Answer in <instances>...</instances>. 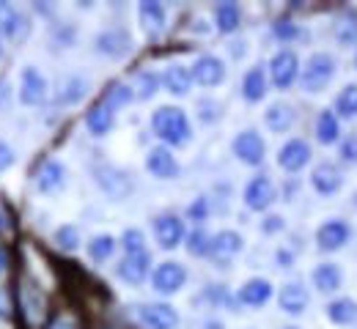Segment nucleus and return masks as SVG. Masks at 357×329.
<instances>
[{
  "mask_svg": "<svg viewBox=\"0 0 357 329\" xmlns=\"http://www.w3.org/2000/svg\"><path fill=\"white\" fill-rule=\"evenodd\" d=\"M239 250H242V236L234 234V231H220V234L212 239V244H209V252L218 261H231Z\"/></svg>",
  "mask_w": 357,
  "mask_h": 329,
  "instance_id": "4be33fe9",
  "label": "nucleus"
},
{
  "mask_svg": "<svg viewBox=\"0 0 357 329\" xmlns=\"http://www.w3.org/2000/svg\"><path fill=\"white\" fill-rule=\"evenodd\" d=\"M130 47H132V39H130V33L121 31V28H110V31H105V33L96 36V49H99L102 55L121 58V55L130 52Z\"/></svg>",
  "mask_w": 357,
  "mask_h": 329,
  "instance_id": "f8f14e48",
  "label": "nucleus"
},
{
  "mask_svg": "<svg viewBox=\"0 0 357 329\" xmlns=\"http://www.w3.org/2000/svg\"><path fill=\"white\" fill-rule=\"evenodd\" d=\"M280 228H283V220H280V217H269L267 225H264V231H267V234H272V231H280Z\"/></svg>",
  "mask_w": 357,
  "mask_h": 329,
  "instance_id": "49530a36",
  "label": "nucleus"
},
{
  "mask_svg": "<svg viewBox=\"0 0 357 329\" xmlns=\"http://www.w3.org/2000/svg\"><path fill=\"white\" fill-rule=\"evenodd\" d=\"M3 272H6V250L0 247V275H3Z\"/></svg>",
  "mask_w": 357,
  "mask_h": 329,
  "instance_id": "8fccbe9b",
  "label": "nucleus"
},
{
  "mask_svg": "<svg viewBox=\"0 0 357 329\" xmlns=\"http://www.w3.org/2000/svg\"><path fill=\"white\" fill-rule=\"evenodd\" d=\"M6 228H8V220H6V214H3V211H0V234H3V231H6Z\"/></svg>",
  "mask_w": 357,
  "mask_h": 329,
  "instance_id": "3c124183",
  "label": "nucleus"
},
{
  "mask_svg": "<svg viewBox=\"0 0 357 329\" xmlns=\"http://www.w3.org/2000/svg\"><path fill=\"white\" fill-rule=\"evenodd\" d=\"M355 151H357V143H355V141L347 143V145H344V159H357Z\"/></svg>",
  "mask_w": 357,
  "mask_h": 329,
  "instance_id": "de8ad7c7",
  "label": "nucleus"
},
{
  "mask_svg": "<svg viewBox=\"0 0 357 329\" xmlns=\"http://www.w3.org/2000/svg\"><path fill=\"white\" fill-rule=\"evenodd\" d=\"M278 302H280V310L297 316V313H303V310L308 307V291H305L303 285H297V282H289V285L280 288Z\"/></svg>",
  "mask_w": 357,
  "mask_h": 329,
  "instance_id": "6ab92c4d",
  "label": "nucleus"
},
{
  "mask_svg": "<svg viewBox=\"0 0 357 329\" xmlns=\"http://www.w3.org/2000/svg\"><path fill=\"white\" fill-rule=\"evenodd\" d=\"M96 184L105 189L110 198H116V200L127 198V195H130V189H132L130 176H127L124 170H119V168H110V165L96 168Z\"/></svg>",
  "mask_w": 357,
  "mask_h": 329,
  "instance_id": "20e7f679",
  "label": "nucleus"
},
{
  "mask_svg": "<svg viewBox=\"0 0 357 329\" xmlns=\"http://www.w3.org/2000/svg\"><path fill=\"white\" fill-rule=\"evenodd\" d=\"M311 184H313V189H316L319 195H333V192H338V189H341V184H344V176H341V170H338L335 165L321 162V165H316V168H313Z\"/></svg>",
  "mask_w": 357,
  "mask_h": 329,
  "instance_id": "2eb2a0df",
  "label": "nucleus"
},
{
  "mask_svg": "<svg viewBox=\"0 0 357 329\" xmlns=\"http://www.w3.org/2000/svg\"><path fill=\"white\" fill-rule=\"evenodd\" d=\"M190 217H192V220H204V217H206V200H204V198L190 206Z\"/></svg>",
  "mask_w": 357,
  "mask_h": 329,
  "instance_id": "c03bdc74",
  "label": "nucleus"
},
{
  "mask_svg": "<svg viewBox=\"0 0 357 329\" xmlns=\"http://www.w3.org/2000/svg\"><path fill=\"white\" fill-rule=\"evenodd\" d=\"M335 74V61L333 55L327 52H316L308 58L305 69H303V88L311 91V94H319L321 88H327V83L333 80Z\"/></svg>",
  "mask_w": 357,
  "mask_h": 329,
  "instance_id": "f03ea898",
  "label": "nucleus"
},
{
  "mask_svg": "<svg viewBox=\"0 0 357 329\" xmlns=\"http://www.w3.org/2000/svg\"><path fill=\"white\" fill-rule=\"evenodd\" d=\"M204 329H223V324H218V321H209V324H206Z\"/></svg>",
  "mask_w": 357,
  "mask_h": 329,
  "instance_id": "603ef678",
  "label": "nucleus"
},
{
  "mask_svg": "<svg viewBox=\"0 0 357 329\" xmlns=\"http://www.w3.org/2000/svg\"><path fill=\"white\" fill-rule=\"evenodd\" d=\"M137 319L146 329H174L178 324L176 310L171 305H143L137 307Z\"/></svg>",
  "mask_w": 357,
  "mask_h": 329,
  "instance_id": "423d86ee",
  "label": "nucleus"
},
{
  "mask_svg": "<svg viewBox=\"0 0 357 329\" xmlns=\"http://www.w3.org/2000/svg\"><path fill=\"white\" fill-rule=\"evenodd\" d=\"M86 88H89L86 77H69V80H66V86H63V94H61V99H63L66 104L80 102V99L86 96Z\"/></svg>",
  "mask_w": 357,
  "mask_h": 329,
  "instance_id": "f704fd0d",
  "label": "nucleus"
},
{
  "mask_svg": "<svg viewBox=\"0 0 357 329\" xmlns=\"http://www.w3.org/2000/svg\"><path fill=\"white\" fill-rule=\"evenodd\" d=\"M149 275V252H137V255H127L121 264H119V278L127 282H137L146 280Z\"/></svg>",
  "mask_w": 357,
  "mask_h": 329,
  "instance_id": "aec40b11",
  "label": "nucleus"
},
{
  "mask_svg": "<svg viewBox=\"0 0 357 329\" xmlns=\"http://www.w3.org/2000/svg\"><path fill=\"white\" fill-rule=\"evenodd\" d=\"M8 99H11V86L6 80H0V110L8 104Z\"/></svg>",
  "mask_w": 357,
  "mask_h": 329,
  "instance_id": "a18cd8bd",
  "label": "nucleus"
},
{
  "mask_svg": "<svg viewBox=\"0 0 357 329\" xmlns=\"http://www.w3.org/2000/svg\"><path fill=\"white\" fill-rule=\"evenodd\" d=\"M157 77L151 74V72H140L137 74V96L140 99H151V96L157 94Z\"/></svg>",
  "mask_w": 357,
  "mask_h": 329,
  "instance_id": "ea45409f",
  "label": "nucleus"
},
{
  "mask_svg": "<svg viewBox=\"0 0 357 329\" xmlns=\"http://www.w3.org/2000/svg\"><path fill=\"white\" fill-rule=\"evenodd\" d=\"M297 69H300V61L291 49H280L272 63H269V74H272V83L278 88H289L294 80H297Z\"/></svg>",
  "mask_w": 357,
  "mask_h": 329,
  "instance_id": "7ed1b4c3",
  "label": "nucleus"
},
{
  "mask_svg": "<svg viewBox=\"0 0 357 329\" xmlns=\"http://www.w3.org/2000/svg\"><path fill=\"white\" fill-rule=\"evenodd\" d=\"M113 250H116V241H113V236H107V234L93 236L89 244V255L93 261H107V258L113 255Z\"/></svg>",
  "mask_w": 357,
  "mask_h": 329,
  "instance_id": "473e14b6",
  "label": "nucleus"
},
{
  "mask_svg": "<svg viewBox=\"0 0 357 329\" xmlns=\"http://www.w3.org/2000/svg\"><path fill=\"white\" fill-rule=\"evenodd\" d=\"M22 307L28 313V321L39 324L45 319V310H47L45 294L36 285H31V282H22Z\"/></svg>",
  "mask_w": 357,
  "mask_h": 329,
  "instance_id": "5701e85b",
  "label": "nucleus"
},
{
  "mask_svg": "<svg viewBox=\"0 0 357 329\" xmlns=\"http://www.w3.org/2000/svg\"><path fill=\"white\" fill-rule=\"evenodd\" d=\"M264 121H267V127L272 132H286V129H291V124H294V110H291V104H286V102H275V104L267 107Z\"/></svg>",
  "mask_w": 357,
  "mask_h": 329,
  "instance_id": "b1692460",
  "label": "nucleus"
},
{
  "mask_svg": "<svg viewBox=\"0 0 357 329\" xmlns=\"http://www.w3.org/2000/svg\"><path fill=\"white\" fill-rule=\"evenodd\" d=\"M130 99H132V88H130V86H113V88L105 94L102 104H107L110 110H116V107H124Z\"/></svg>",
  "mask_w": 357,
  "mask_h": 329,
  "instance_id": "c9c22d12",
  "label": "nucleus"
},
{
  "mask_svg": "<svg viewBox=\"0 0 357 329\" xmlns=\"http://www.w3.org/2000/svg\"><path fill=\"white\" fill-rule=\"evenodd\" d=\"M11 319V302H8V294L0 288V321H8Z\"/></svg>",
  "mask_w": 357,
  "mask_h": 329,
  "instance_id": "37998d69",
  "label": "nucleus"
},
{
  "mask_svg": "<svg viewBox=\"0 0 357 329\" xmlns=\"http://www.w3.org/2000/svg\"><path fill=\"white\" fill-rule=\"evenodd\" d=\"M11 165H14V151H11L6 143H0V173L8 170Z\"/></svg>",
  "mask_w": 357,
  "mask_h": 329,
  "instance_id": "79ce46f5",
  "label": "nucleus"
},
{
  "mask_svg": "<svg viewBox=\"0 0 357 329\" xmlns=\"http://www.w3.org/2000/svg\"><path fill=\"white\" fill-rule=\"evenodd\" d=\"M151 127L171 145H184L190 141V121H187L184 110H178V107H160L151 118Z\"/></svg>",
  "mask_w": 357,
  "mask_h": 329,
  "instance_id": "f257e3e1",
  "label": "nucleus"
},
{
  "mask_svg": "<svg viewBox=\"0 0 357 329\" xmlns=\"http://www.w3.org/2000/svg\"><path fill=\"white\" fill-rule=\"evenodd\" d=\"M327 316L333 324H352L357 321V302L355 299H335L327 305Z\"/></svg>",
  "mask_w": 357,
  "mask_h": 329,
  "instance_id": "c85d7f7f",
  "label": "nucleus"
},
{
  "mask_svg": "<svg viewBox=\"0 0 357 329\" xmlns=\"http://www.w3.org/2000/svg\"><path fill=\"white\" fill-rule=\"evenodd\" d=\"M335 110L344 115V118H355L357 115V86H347L338 99H335Z\"/></svg>",
  "mask_w": 357,
  "mask_h": 329,
  "instance_id": "72a5a7b5",
  "label": "nucleus"
},
{
  "mask_svg": "<svg viewBox=\"0 0 357 329\" xmlns=\"http://www.w3.org/2000/svg\"><path fill=\"white\" fill-rule=\"evenodd\" d=\"M154 234H157L160 247L174 250V247H178V241L184 239V223L178 220L176 214H162V217H157V223H154Z\"/></svg>",
  "mask_w": 357,
  "mask_h": 329,
  "instance_id": "ddd939ff",
  "label": "nucleus"
},
{
  "mask_svg": "<svg viewBox=\"0 0 357 329\" xmlns=\"http://www.w3.org/2000/svg\"><path fill=\"white\" fill-rule=\"evenodd\" d=\"M121 244H124V250H127V255H137V252H146V236L143 231H127V234L121 236Z\"/></svg>",
  "mask_w": 357,
  "mask_h": 329,
  "instance_id": "e433bc0d",
  "label": "nucleus"
},
{
  "mask_svg": "<svg viewBox=\"0 0 357 329\" xmlns=\"http://www.w3.org/2000/svg\"><path fill=\"white\" fill-rule=\"evenodd\" d=\"M349 225L344 223V220H330V223H324L321 228H319V234H316V241H319V247L321 250H338V247H344L347 241H349Z\"/></svg>",
  "mask_w": 357,
  "mask_h": 329,
  "instance_id": "f3484780",
  "label": "nucleus"
},
{
  "mask_svg": "<svg viewBox=\"0 0 357 329\" xmlns=\"http://www.w3.org/2000/svg\"><path fill=\"white\" fill-rule=\"evenodd\" d=\"M192 80L195 83H201L204 88H215V86H220L225 77V66L220 58H215V55H201L198 61H195V66H192Z\"/></svg>",
  "mask_w": 357,
  "mask_h": 329,
  "instance_id": "39448f33",
  "label": "nucleus"
},
{
  "mask_svg": "<svg viewBox=\"0 0 357 329\" xmlns=\"http://www.w3.org/2000/svg\"><path fill=\"white\" fill-rule=\"evenodd\" d=\"M215 19H218V28L223 33L236 31V25H239V6L236 3H220L215 8Z\"/></svg>",
  "mask_w": 357,
  "mask_h": 329,
  "instance_id": "7c9ffc66",
  "label": "nucleus"
},
{
  "mask_svg": "<svg viewBox=\"0 0 357 329\" xmlns=\"http://www.w3.org/2000/svg\"><path fill=\"white\" fill-rule=\"evenodd\" d=\"M272 200H275V187H272V182H269L267 176H256L245 187V203L253 211H264Z\"/></svg>",
  "mask_w": 357,
  "mask_h": 329,
  "instance_id": "4468645a",
  "label": "nucleus"
},
{
  "mask_svg": "<svg viewBox=\"0 0 357 329\" xmlns=\"http://www.w3.org/2000/svg\"><path fill=\"white\" fill-rule=\"evenodd\" d=\"M36 187L45 195H55L58 189L63 187V165L58 159H47L45 165L36 173Z\"/></svg>",
  "mask_w": 357,
  "mask_h": 329,
  "instance_id": "a211bd4d",
  "label": "nucleus"
},
{
  "mask_svg": "<svg viewBox=\"0 0 357 329\" xmlns=\"http://www.w3.org/2000/svg\"><path fill=\"white\" fill-rule=\"evenodd\" d=\"M47 96V80L42 77V72L39 69H33V66H28L25 72H22V86H20V102L22 104H28V107H33V104H42Z\"/></svg>",
  "mask_w": 357,
  "mask_h": 329,
  "instance_id": "6e6552de",
  "label": "nucleus"
},
{
  "mask_svg": "<svg viewBox=\"0 0 357 329\" xmlns=\"http://www.w3.org/2000/svg\"><path fill=\"white\" fill-rule=\"evenodd\" d=\"M269 296H272V285H269V280H261V278L248 280L239 288V302H242V305H250V307L267 305Z\"/></svg>",
  "mask_w": 357,
  "mask_h": 329,
  "instance_id": "412c9836",
  "label": "nucleus"
},
{
  "mask_svg": "<svg viewBox=\"0 0 357 329\" xmlns=\"http://www.w3.org/2000/svg\"><path fill=\"white\" fill-rule=\"evenodd\" d=\"M50 329H72V321H66V319H61V321H55Z\"/></svg>",
  "mask_w": 357,
  "mask_h": 329,
  "instance_id": "09e8293b",
  "label": "nucleus"
},
{
  "mask_svg": "<svg viewBox=\"0 0 357 329\" xmlns=\"http://www.w3.org/2000/svg\"><path fill=\"white\" fill-rule=\"evenodd\" d=\"M162 83H165V88H168L171 94L184 96V94H190L192 74H190V69H184V66H178V63H176V66H168V69H165Z\"/></svg>",
  "mask_w": 357,
  "mask_h": 329,
  "instance_id": "bb28decb",
  "label": "nucleus"
},
{
  "mask_svg": "<svg viewBox=\"0 0 357 329\" xmlns=\"http://www.w3.org/2000/svg\"><path fill=\"white\" fill-rule=\"evenodd\" d=\"M308 159H311V145L305 141H289L278 151V165L289 173H297L300 168H305Z\"/></svg>",
  "mask_w": 357,
  "mask_h": 329,
  "instance_id": "9d476101",
  "label": "nucleus"
},
{
  "mask_svg": "<svg viewBox=\"0 0 357 329\" xmlns=\"http://www.w3.org/2000/svg\"><path fill=\"white\" fill-rule=\"evenodd\" d=\"M264 141L256 132H242L234 141V154L245 162V165H261L264 162Z\"/></svg>",
  "mask_w": 357,
  "mask_h": 329,
  "instance_id": "9b49d317",
  "label": "nucleus"
},
{
  "mask_svg": "<svg viewBox=\"0 0 357 329\" xmlns=\"http://www.w3.org/2000/svg\"><path fill=\"white\" fill-rule=\"evenodd\" d=\"M275 36H280V39H294V36H297V28L283 19V22L275 25Z\"/></svg>",
  "mask_w": 357,
  "mask_h": 329,
  "instance_id": "a19ab883",
  "label": "nucleus"
},
{
  "mask_svg": "<svg viewBox=\"0 0 357 329\" xmlns=\"http://www.w3.org/2000/svg\"><path fill=\"white\" fill-rule=\"evenodd\" d=\"M209 244H212V239L204 234V231H192V234L187 236V250L192 255H206L209 252Z\"/></svg>",
  "mask_w": 357,
  "mask_h": 329,
  "instance_id": "58836bf2",
  "label": "nucleus"
},
{
  "mask_svg": "<svg viewBox=\"0 0 357 329\" xmlns=\"http://www.w3.org/2000/svg\"><path fill=\"white\" fill-rule=\"evenodd\" d=\"M146 168H149V173L157 176V179H174V176H178L176 157H174L165 145H157V148L149 151V157H146Z\"/></svg>",
  "mask_w": 357,
  "mask_h": 329,
  "instance_id": "1a4fd4ad",
  "label": "nucleus"
},
{
  "mask_svg": "<svg viewBox=\"0 0 357 329\" xmlns=\"http://www.w3.org/2000/svg\"><path fill=\"white\" fill-rule=\"evenodd\" d=\"M242 94L248 102H259L261 96L267 94V80H264V72L261 69H250L242 80Z\"/></svg>",
  "mask_w": 357,
  "mask_h": 329,
  "instance_id": "c756f323",
  "label": "nucleus"
},
{
  "mask_svg": "<svg viewBox=\"0 0 357 329\" xmlns=\"http://www.w3.org/2000/svg\"><path fill=\"white\" fill-rule=\"evenodd\" d=\"M137 17H140V25L149 36H160L165 31V6L162 3H154V0H146L137 6Z\"/></svg>",
  "mask_w": 357,
  "mask_h": 329,
  "instance_id": "dca6fc26",
  "label": "nucleus"
},
{
  "mask_svg": "<svg viewBox=\"0 0 357 329\" xmlns=\"http://www.w3.org/2000/svg\"><path fill=\"white\" fill-rule=\"evenodd\" d=\"M86 127H89L91 135H96V138H102V135H107L110 129H113V110L107 107V104H96V107H91L89 115H86Z\"/></svg>",
  "mask_w": 357,
  "mask_h": 329,
  "instance_id": "393cba45",
  "label": "nucleus"
},
{
  "mask_svg": "<svg viewBox=\"0 0 357 329\" xmlns=\"http://www.w3.org/2000/svg\"><path fill=\"white\" fill-rule=\"evenodd\" d=\"M187 280V272H184V266L176 264V261H165V264H160L157 269H154V288L160 291V294H176L178 288L184 285Z\"/></svg>",
  "mask_w": 357,
  "mask_h": 329,
  "instance_id": "0eeeda50",
  "label": "nucleus"
},
{
  "mask_svg": "<svg viewBox=\"0 0 357 329\" xmlns=\"http://www.w3.org/2000/svg\"><path fill=\"white\" fill-rule=\"evenodd\" d=\"M55 241L61 244V250H77V244H80V234H77V228H75V225H63V228H58V231H55Z\"/></svg>",
  "mask_w": 357,
  "mask_h": 329,
  "instance_id": "4c0bfd02",
  "label": "nucleus"
},
{
  "mask_svg": "<svg viewBox=\"0 0 357 329\" xmlns=\"http://www.w3.org/2000/svg\"><path fill=\"white\" fill-rule=\"evenodd\" d=\"M25 19L20 17V11L11 3H0V42L17 39V33L22 31Z\"/></svg>",
  "mask_w": 357,
  "mask_h": 329,
  "instance_id": "a878e982",
  "label": "nucleus"
},
{
  "mask_svg": "<svg viewBox=\"0 0 357 329\" xmlns=\"http://www.w3.org/2000/svg\"><path fill=\"white\" fill-rule=\"evenodd\" d=\"M316 138L321 143L338 141V118H335L330 110H324V113L319 115V121H316Z\"/></svg>",
  "mask_w": 357,
  "mask_h": 329,
  "instance_id": "2f4dec72",
  "label": "nucleus"
},
{
  "mask_svg": "<svg viewBox=\"0 0 357 329\" xmlns=\"http://www.w3.org/2000/svg\"><path fill=\"white\" fill-rule=\"evenodd\" d=\"M313 282H316L319 291L333 294V291L341 288V269H338L335 264H319V266L313 269Z\"/></svg>",
  "mask_w": 357,
  "mask_h": 329,
  "instance_id": "cd10ccee",
  "label": "nucleus"
}]
</instances>
